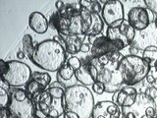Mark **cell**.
<instances>
[{
	"label": "cell",
	"instance_id": "22",
	"mask_svg": "<svg viewBox=\"0 0 157 118\" xmlns=\"http://www.w3.org/2000/svg\"><path fill=\"white\" fill-rule=\"evenodd\" d=\"M22 45H23V51L26 54V56L32 60L33 52H34V47L33 46V41L31 34H25L22 39Z\"/></svg>",
	"mask_w": 157,
	"mask_h": 118
},
{
	"label": "cell",
	"instance_id": "15",
	"mask_svg": "<svg viewBox=\"0 0 157 118\" xmlns=\"http://www.w3.org/2000/svg\"><path fill=\"white\" fill-rule=\"evenodd\" d=\"M29 26L33 32L42 34L47 32L49 28V21L40 12H33L29 16Z\"/></svg>",
	"mask_w": 157,
	"mask_h": 118
},
{
	"label": "cell",
	"instance_id": "1",
	"mask_svg": "<svg viewBox=\"0 0 157 118\" xmlns=\"http://www.w3.org/2000/svg\"><path fill=\"white\" fill-rule=\"evenodd\" d=\"M66 52V49L56 39H46L36 45L31 61L45 71L58 72L65 65Z\"/></svg>",
	"mask_w": 157,
	"mask_h": 118
},
{
	"label": "cell",
	"instance_id": "40",
	"mask_svg": "<svg viewBox=\"0 0 157 118\" xmlns=\"http://www.w3.org/2000/svg\"><path fill=\"white\" fill-rule=\"evenodd\" d=\"M146 80H147V82H148V83L153 84L155 82V78L152 76L151 74H148V75H147V77H146Z\"/></svg>",
	"mask_w": 157,
	"mask_h": 118
},
{
	"label": "cell",
	"instance_id": "17",
	"mask_svg": "<svg viewBox=\"0 0 157 118\" xmlns=\"http://www.w3.org/2000/svg\"><path fill=\"white\" fill-rule=\"evenodd\" d=\"M57 81L61 84L64 88H70L72 86L77 85V79L75 77V70L72 69L70 66L64 65L59 69V71L57 72Z\"/></svg>",
	"mask_w": 157,
	"mask_h": 118
},
{
	"label": "cell",
	"instance_id": "19",
	"mask_svg": "<svg viewBox=\"0 0 157 118\" xmlns=\"http://www.w3.org/2000/svg\"><path fill=\"white\" fill-rule=\"evenodd\" d=\"M104 28V21H103L102 17L99 14L92 13V21L90 24V27L88 28V30L86 33V37H96L98 34H100V33L103 31Z\"/></svg>",
	"mask_w": 157,
	"mask_h": 118
},
{
	"label": "cell",
	"instance_id": "5",
	"mask_svg": "<svg viewBox=\"0 0 157 118\" xmlns=\"http://www.w3.org/2000/svg\"><path fill=\"white\" fill-rule=\"evenodd\" d=\"M32 70L26 63L11 60L7 61V69L1 74V79L6 82L10 87L20 88L27 86L32 80Z\"/></svg>",
	"mask_w": 157,
	"mask_h": 118
},
{
	"label": "cell",
	"instance_id": "25",
	"mask_svg": "<svg viewBox=\"0 0 157 118\" xmlns=\"http://www.w3.org/2000/svg\"><path fill=\"white\" fill-rule=\"evenodd\" d=\"M33 100L34 103H43V104H46V105L51 107L54 98L51 96L50 93L45 90L41 92H39L38 95H36V96H33Z\"/></svg>",
	"mask_w": 157,
	"mask_h": 118
},
{
	"label": "cell",
	"instance_id": "31",
	"mask_svg": "<svg viewBox=\"0 0 157 118\" xmlns=\"http://www.w3.org/2000/svg\"><path fill=\"white\" fill-rule=\"evenodd\" d=\"M144 95L147 96L151 98V100H155V98H157V88L155 87H149L146 88V91L144 92Z\"/></svg>",
	"mask_w": 157,
	"mask_h": 118
},
{
	"label": "cell",
	"instance_id": "24",
	"mask_svg": "<svg viewBox=\"0 0 157 118\" xmlns=\"http://www.w3.org/2000/svg\"><path fill=\"white\" fill-rule=\"evenodd\" d=\"M81 5L83 6L82 8L87 9L91 13L99 14L102 12V6L100 1H93V0H81Z\"/></svg>",
	"mask_w": 157,
	"mask_h": 118
},
{
	"label": "cell",
	"instance_id": "3",
	"mask_svg": "<svg viewBox=\"0 0 157 118\" xmlns=\"http://www.w3.org/2000/svg\"><path fill=\"white\" fill-rule=\"evenodd\" d=\"M10 101L5 108H1L0 118H33L36 104L26 90L15 88L10 91Z\"/></svg>",
	"mask_w": 157,
	"mask_h": 118
},
{
	"label": "cell",
	"instance_id": "11",
	"mask_svg": "<svg viewBox=\"0 0 157 118\" xmlns=\"http://www.w3.org/2000/svg\"><path fill=\"white\" fill-rule=\"evenodd\" d=\"M128 21L136 31H144L151 24L148 10L140 6L132 8L128 13Z\"/></svg>",
	"mask_w": 157,
	"mask_h": 118
},
{
	"label": "cell",
	"instance_id": "12",
	"mask_svg": "<svg viewBox=\"0 0 157 118\" xmlns=\"http://www.w3.org/2000/svg\"><path fill=\"white\" fill-rule=\"evenodd\" d=\"M122 110L120 106L110 100H103L94 105L91 118H120Z\"/></svg>",
	"mask_w": 157,
	"mask_h": 118
},
{
	"label": "cell",
	"instance_id": "10",
	"mask_svg": "<svg viewBox=\"0 0 157 118\" xmlns=\"http://www.w3.org/2000/svg\"><path fill=\"white\" fill-rule=\"evenodd\" d=\"M106 37L111 41H120L126 45H131L136 37V30L132 27L128 20H124L123 23L117 28H108Z\"/></svg>",
	"mask_w": 157,
	"mask_h": 118
},
{
	"label": "cell",
	"instance_id": "21",
	"mask_svg": "<svg viewBox=\"0 0 157 118\" xmlns=\"http://www.w3.org/2000/svg\"><path fill=\"white\" fill-rule=\"evenodd\" d=\"M142 59L149 64L151 67H154L155 63L157 62V46L149 45L142 51Z\"/></svg>",
	"mask_w": 157,
	"mask_h": 118
},
{
	"label": "cell",
	"instance_id": "8",
	"mask_svg": "<svg viewBox=\"0 0 157 118\" xmlns=\"http://www.w3.org/2000/svg\"><path fill=\"white\" fill-rule=\"evenodd\" d=\"M126 46V44L120 41H111L106 36H99L92 41L90 53L93 58H99L108 53L123 50Z\"/></svg>",
	"mask_w": 157,
	"mask_h": 118
},
{
	"label": "cell",
	"instance_id": "37",
	"mask_svg": "<svg viewBox=\"0 0 157 118\" xmlns=\"http://www.w3.org/2000/svg\"><path fill=\"white\" fill-rule=\"evenodd\" d=\"M0 88H4L5 91H7V92H10V91H11V90H10V88H11V87H10L4 80H2V79L0 80Z\"/></svg>",
	"mask_w": 157,
	"mask_h": 118
},
{
	"label": "cell",
	"instance_id": "9",
	"mask_svg": "<svg viewBox=\"0 0 157 118\" xmlns=\"http://www.w3.org/2000/svg\"><path fill=\"white\" fill-rule=\"evenodd\" d=\"M102 19L108 28H117L123 23L124 7L121 1H106L102 8Z\"/></svg>",
	"mask_w": 157,
	"mask_h": 118
},
{
	"label": "cell",
	"instance_id": "38",
	"mask_svg": "<svg viewBox=\"0 0 157 118\" xmlns=\"http://www.w3.org/2000/svg\"><path fill=\"white\" fill-rule=\"evenodd\" d=\"M7 69V61L5 60H0V70H1V74H3Z\"/></svg>",
	"mask_w": 157,
	"mask_h": 118
},
{
	"label": "cell",
	"instance_id": "44",
	"mask_svg": "<svg viewBox=\"0 0 157 118\" xmlns=\"http://www.w3.org/2000/svg\"><path fill=\"white\" fill-rule=\"evenodd\" d=\"M156 43H157V37H156Z\"/></svg>",
	"mask_w": 157,
	"mask_h": 118
},
{
	"label": "cell",
	"instance_id": "36",
	"mask_svg": "<svg viewBox=\"0 0 157 118\" xmlns=\"http://www.w3.org/2000/svg\"><path fill=\"white\" fill-rule=\"evenodd\" d=\"M34 115L37 116L38 118H47L48 117L46 113H44L40 109H37V108H36V112H34Z\"/></svg>",
	"mask_w": 157,
	"mask_h": 118
},
{
	"label": "cell",
	"instance_id": "32",
	"mask_svg": "<svg viewBox=\"0 0 157 118\" xmlns=\"http://www.w3.org/2000/svg\"><path fill=\"white\" fill-rule=\"evenodd\" d=\"M146 7L148 10L157 15V0H145L144 1Z\"/></svg>",
	"mask_w": 157,
	"mask_h": 118
},
{
	"label": "cell",
	"instance_id": "7",
	"mask_svg": "<svg viewBox=\"0 0 157 118\" xmlns=\"http://www.w3.org/2000/svg\"><path fill=\"white\" fill-rule=\"evenodd\" d=\"M91 62L98 68L99 73H98V78L96 82L102 83L105 87L106 92L115 93L119 90H121V87L124 85V79H123L122 74L118 70V68L114 67H100L97 62L96 58L91 59Z\"/></svg>",
	"mask_w": 157,
	"mask_h": 118
},
{
	"label": "cell",
	"instance_id": "27",
	"mask_svg": "<svg viewBox=\"0 0 157 118\" xmlns=\"http://www.w3.org/2000/svg\"><path fill=\"white\" fill-rule=\"evenodd\" d=\"M46 91L50 93L54 100H62L66 92L65 88H63L61 87H48L46 88Z\"/></svg>",
	"mask_w": 157,
	"mask_h": 118
},
{
	"label": "cell",
	"instance_id": "43",
	"mask_svg": "<svg viewBox=\"0 0 157 118\" xmlns=\"http://www.w3.org/2000/svg\"><path fill=\"white\" fill-rule=\"evenodd\" d=\"M33 118H38V117H37V116H36V115H34V116H33Z\"/></svg>",
	"mask_w": 157,
	"mask_h": 118
},
{
	"label": "cell",
	"instance_id": "20",
	"mask_svg": "<svg viewBox=\"0 0 157 118\" xmlns=\"http://www.w3.org/2000/svg\"><path fill=\"white\" fill-rule=\"evenodd\" d=\"M69 34H85V27H83L82 20L81 18V15H76L71 18L70 27H69Z\"/></svg>",
	"mask_w": 157,
	"mask_h": 118
},
{
	"label": "cell",
	"instance_id": "30",
	"mask_svg": "<svg viewBox=\"0 0 157 118\" xmlns=\"http://www.w3.org/2000/svg\"><path fill=\"white\" fill-rule=\"evenodd\" d=\"M92 91L94 92L97 95H102L105 92V87L102 83L100 82H95L92 85Z\"/></svg>",
	"mask_w": 157,
	"mask_h": 118
},
{
	"label": "cell",
	"instance_id": "18",
	"mask_svg": "<svg viewBox=\"0 0 157 118\" xmlns=\"http://www.w3.org/2000/svg\"><path fill=\"white\" fill-rule=\"evenodd\" d=\"M75 77L78 83H81L82 86H92L95 83L91 76V74L88 69V65L83 62L82 64V67L75 72Z\"/></svg>",
	"mask_w": 157,
	"mask_h": 118
},
{
	"label": "cell",
	"instance_id": "41",
	"mask_svg": "<svg viewBox=\"0 0 157 118\" xmlns=\"http://www.w3.org/2000/svg\"><path fill=\"white\" fill-rule=\"evenodd\" d=\"M154 25H155V28L157 29V15H156V17H155V20H154Z\"/></svg>",
	"mask_w": 157,
	"mask_h": 118
},
{
	"label": "cell",
	"instance_id": "33",
	"mask_svg": "<svg viewBox=\"0 0 157 118\" xmlns=\"http://www.w3.org/2000/svg\"><path fill=\"white\" fill-rule=\"evenodd\" d=\"M63 114V113H61L60 111H58L56 108H51V110L49 111V113L47 114V118H59L60 117V115Z\"/></svg>",
	"mask_w": 157,
	"mask_h": 118
},
{
	"label": "cell",
	"instance_id": "28",
	"mask_svg": "<svg viewBox=\"0 0 157 118\" xmlns=\"http://www.w3.org/2000/svg\"><path fill=\"white\" fill-rule=\"evenodd\" d=\"M10 101V93L9 92L5 91L4 88H0V107L5 108Z\"/></svg>",
	"mask_w": 157,
	"mask_h": 118
},
{
	"label": "cell",
	"instance_id": "14",
	"mask_svg": "<svg viewBox=\"0 0 157 118\" xmlns=\"http://www.w3.org/2000/svg\"><path fill=\"white\" fill-rule=\"evenodd\" d=\"M86 37H87L86 34H78V36L69 34V36H66V34L58 33V38L60 39L59 42L64 46L67 52L71 54L81 52V47L85 43Z\"/></svg>",
	"mask_w": 157,
	"mask_h": 118
},
{
	"label": "cell",
	"instance_id": "39",
	"mask_svg": "<svg viewBox=\"0 0 157 118\" xmlns=\"http://www.w3.org/2000/svg\"><path fill=\"white\" fill-rule=\"evenodd\" d=\"M16 56H17L18 59H24L25 57H27V56H26V54H25V52H24L23 50H19V51L17 52V54H16Z\"/></svg>",
	"mask_w": 157,
	"mask_h": 118
},
{
	"label": "cell",
	"instance_id": "46",
	"mask_svg": "<svg viewBox=\"0 0 157 118\" xmlns=\"http://www.w3.org/2000/svg\"><path fill=\"white\" fill-rule=\"evenodd\" d=\"M154 118H157V116H156V117H154Z\"/></svg>",
	"mask_w": 157,
	"mask_h": 118
},
{
	"label": "cell",
	"instance_id": "42",
	"mask_svg": "<svg viewBox=\"0 0 157 118\" xmlns=\"http://www.w3.org/2000/svg\"><path fill=\"white\" fill-rule=\"evenodd\" d=\"M154 68H155V71L157 72V62L155 63V65H154Z\"/></svg>",
	"mask_w": 157,
	"mask_h": 118
},
{
	"label": "cell",
	"instance_id": "26",
	"mask_svg": "<svg viewBox=\"0 0 157 118\" xmlns=\"http://www.w3.org/2000/svg\"><path fill=\"white\" fill-rule=\"evenodd\" d=\"M25 90H26V92L29 93V96H31L32 97H33L36 95H38L39 92L45 91V88H44L40 84H38L37 82L31 80L29 82L28 85L26 86V88H25Z\"/></svg>",
	"mask_w": 157,
	"mask_h": 118
},
{
	"label": "cell",
	"instance_id": "2",
	"mask_svg": "<svg viewBox=\"0 0 157 118\" xmlns=\"http://www.w3.org/2000/svg\"><path fill=\"white\" fill-rule=\"evenodd\" d=\"M94 105L91 91L82 85L68 88L61 100L63 111L75 112L80 118H91Z\"/></svg>",
	"mask_w": 157,
	"mask_h": 118
},
{
	"label": "cell",
	"instance_id": "6",
	"mask_svg": "<svg viewBox=\"0 0 157 118\" xmlns=\"http://www.w3.org/2000/svg\"><path fill=\"white\" fill-rule=\"evenodd\" d=\"M121 110L124 118H154L157 115L155 101L141 92L137 95L134 104Z\"/></svg>",
	"mask_w": 157,
	"mask_h": 118
},
{
	"label": "cell",
	"instance_id": "45",
	"mask_svg": "<svg viewBox=\"0 0 157 118\" xmlns=\"http://www.w3.org/2000/svg\"><path fill=\"white\" fill-rule=\"evenodd\" d=\"M156 112H157V108H156Z\"/></svg>",
	"mask_w": 157,
	"mask_h": 118
},
{
	"label": "cell",
	"instance_id": "34",
	"mask_svg": "<svg viewBox=\"0 0 157 118\" xmlns=\"http://www.w3.org/2000/svg\"><path fill=\"white\" fill-rule=\"evenodd\" d=\"M63 117L64 118H80L78 114H76L75 112H72V111H64Z\"/></svg>",
	"mask_w": 157,
	"mask_h": 118
},
{
	"label": "cell",
	"instance_id": "23",
	"mask_svg": "<svg viewBox=\"0 0 157 118\" xmlns=\"http://www.w3.org/2000/svg\"><path fill=\"white\" fill-rule=\"evenodd\" d=\"M32 80L37 82L38 84L45 88L51 84V77L48 73H42V72H33L32 75Z\"/></svg>",
	"mask_w": 157,
	"mask_h": 118
},
{
	"label": "cell",
	"instance_id": "35",
	"mask_svg": "<svg viewBox=\"0 0 157 118\" xmlns=\"http://www.w3.org/2000/svg\"><path fill=\"white\" fill-rule=\"evenodd\" d=\"M90 49H91V45H90V44L85 41V43H83L82 45V47H81V52H82V53H87L88 51H90Z\"/></svg>",
	"mask_w": 157,
	"mask_h": 118
},
{
	"label": "cell",
	"instance_id": "29",
	"mask_svg": "<svg viewBox=\"0 0 157 118\" xmlns=\"http://www.w3.org/2000/svg\"><path fill=\"white\" fill-rule=\"evenodd\" d=\"M67 64L69 66H70L72 69H74L75 70V72L77 70H78L81 67H82V61H81V59L80 58H78L76 56H72L68 59V61H67Z\"/></svg>",
	"mask_w": 157,
	"mask_h": 118
},
{
	"label": "cell",
	"instance_id": "13",
	"mask_svg": "<svg viewBox=\"0 0 157 118\" xmlns=\"http://www.w3.org/2000/svg\"><path fill=\"white\" fill-rule=\"evenodd\" d=\"M139 92L132 86H124L113 96V102L120 107H130L136 100Z\"/></svg>",
	"mask_w": 157,
	"mask_h": 118
},
{
	"label": "cell",
	"instance_id": "16",
	"mask_svg": "<svg viewBox=\"0 0 157 118\" xmlns=\"http://www.w3.org/2000/svg\"><path fill=\"white\" fill-rule=\"evenodd\" d=\"M71 18L64 17L58 11L54 12L49 19V27L56 30L58 33L69 36V27H70Z\"/></svg>",
	"mask_w": 157,
	"mask_h": 118
},
{
	"label": "cell",
	"instance_id": "4",
	"mask_svg": "<svg viewBox=\"0 0 157 118\" xmlns=\"http://www.w3.org/2000/svg\"><path fill=\"white\" fill-rule=\"evenodd\" d=\"M118 70L124 79V85L132 87L146 79L151 71V66L142 57L127 55L122 59Z\"/></svg>",
	"mask_w": 157,
	"mask_h": 118
}]
</instances>
